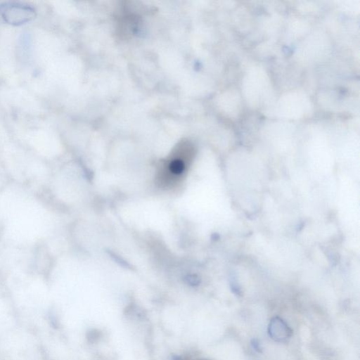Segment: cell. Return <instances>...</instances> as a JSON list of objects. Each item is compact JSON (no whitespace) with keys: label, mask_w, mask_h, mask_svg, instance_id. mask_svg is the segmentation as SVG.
<instances>
[{"label":"cell","mask_w":360,"mask_h":360,"mask_svg":"<svg viewBox=\"0 0 360 360\" xmlns=\"http://www.w3.org/2000/svg\"><path fill=\"white\" fill-rule=\"evenodd\" d=\"M195 155V148L188 140L177 143L162 163L160 170V183H175L186 172Z\"/></svg>","instance_id":"obj_1"},{"label":"cell","mask_w":360,"mask_h":360,"mask_svg":"<svg viewBox=\"0 0 360 360\" xmlns=\"http://www.w3.org/2000/svg\"><path fill=\"white\" fill-rule=\"evenodd\" d=\"M0 15L6 22L20 25L32 20L36 14L34 9L30 6L8 2L0 6Z\"/></svg>","instance_id":"obj_2"},{"label":"cell","mask_w":360,"mask_h":360,"mask_svg":"<svg viewBox=\"0 0 360 360\" xmlns=\"http://www.w3.org/2000/svg\"><path fill=\"white\" fill-rule=\"evenodd\" d=\"M268 332L271 338L278 342H286L292 336V331L288 324L276 316L271 319Z\"/></svg>","instance_id":"obj_3"},{"label":"cell","mask_w":360,"mask_h":360,"mask_svg":"<svg viewBox=\"0 0 360 360\" xmlns=\"http://www.w3.org/2000/svg\"><path fill=\"white\" fill-rule=\"evenodd\" d=\"M181 360H194V359H181Z\"/></svg>","instance_id":"obj_4"}]
</instances>
